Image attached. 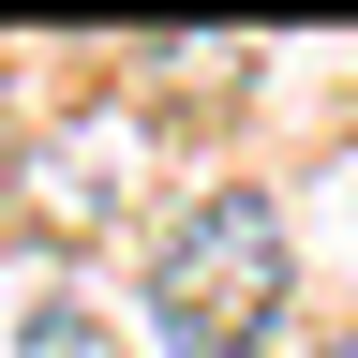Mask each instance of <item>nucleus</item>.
Wrapping results in <instances>:
<instances>
[{
    "label": "nucleus",
    "mask_w": 358,
    "mask_h": 358,
    "mask_svg": "<svg viewBox=\"0 0 358 358\" xmlns=\"http://www.w3.org/2000/svg\"><path fill=\"white\" fill-rule=\"evenodd\" d=\"M299 268H284V209L268 194H194L150 254V329L164 358H268Z\"/></svg>",
    "instance_id": "obj_1"
},
{
    "label": "nucleus",
    "mask_w": 358,
    "mask_h": 358,
    "mask_svg": "<svg viewBox=\"0 0 358 358\" xmlns=\"http://www.w3.org/2000/svg\"><path fill=\"white\" fill-rule=\"evenodd\" d=\"M313 358H358V343H313Z\"/></svg>",
    "instance_id": "obj_2"
}]
</instances>
